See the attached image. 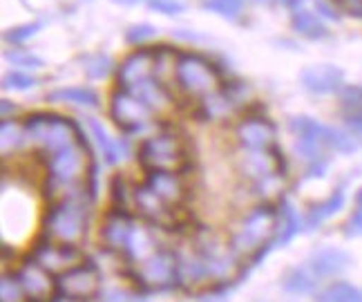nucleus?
<instances>
[{"label": "nucleus", "instance_id": "f257e3e1", "mask_svg": "<svg viewBox=\"0 0 362 302\" xmlns=\"http://www.w3.org/2000/svg\"><path fill=\"white\" fill-rule=\"evenodd\" d=\"M277 233H280V211H275L273 206H257L235 231L233 249L238 253H255L253 265H257L271 251V242L273 238L277 240Z\"/></svg>", "mask_w": 362, "mask_h": 302}, {"label": "nucleus", "instance_id": "f03ea898", "mask_svg": "<svg viewBox=\"0 0 362 302\" xmlns=\"http://www.w3.org/2000/svg\"><path fill=\"white\" fill-rule=\"evenodd\" d=\"M25 132L27 137L43 146L47 153L65 148V146H86V137L78 130L74 121H69L59 115H32L25 119Z\"/></svg>", "mask_w": 362, "mask_h": 302}, {"label": "nucleus", "instance_id": "7ed1b4c3", "mask_svg": "<svg viewBox=\"0 0 362 302\" xmlns=\"http://www.w3.org/2000/svg\"><path fill=\"white\" fill-rule=\"evenodd\" d=\"M86 206L76 195H69L52 204L45 215V231L47 238L61 244H78L86 238Z\"/></svg>", "mask_w": 362, "mask_h": 302}, {"label": "nucleus", "instance_id": "20e7f679", "mask_svg": "<svg viewBox=\"0 0 362 302\" xmlns=\"http://www.w3.org/2000/svg\"><path fill=\"white\" fill-rule=\"evenodd\" d=\"M179 88L190 97H208L221 88V76L215 67L197 54H179L175 63Z\"/></svg>", "mask_w": 362, "mask_h": 302}, {"label": "nucleus", "instance_id": "39448f33", "mask_svg": "<svg viewBox=\"0 0 362 302\" xmlns=\"http://www.w3.org/2000/svg\"><path fill=\"white\" fill-rule=\"evenodd\" d=\"M139 159L148 173H179L186 168L184 144L173 132H161L148 139L139 150Z\"/></svg>", "mask_w": 362, "mask_h": 302}, {"label": "nucleus", "instance_id": "423d86ee", "mask_svg": "<svg viewBox=\"0 0 362 302\" xmlns=\"http://www.w3.org/2000/svg\"><path fill=\"white\" fill-rule=\"evenodd\" d=\"M132 276L141 289L163 291V289H173L181 280V267L173 251L157 249L146 260H141V262H136Z\"/></svg>", "mask_w": 362, "mask_h": 302}, {"label": "nucleus", "instance_id": "0eeeda50", "mask_svg": "<svg viewBox=\"0 0 362 302\" xmlns=\"http://www.w3.org/2000/svg\"><path fill=\"white\" fill-rule=\"evenodd\" d=\"M83 150H86V146L74 144V146H65L49 153L47 157V173H49L47 190L49 193H54L57 188L72 186L81 180L83 173H86Z\"/></svg>", "mask_w": 362, "mask_h": 302}, {"label": "nucleus", "instance_id": "6e6552de", "mask_svg": "<svg viewBox=\"0 0 362 302\" xmlns=\"http://www.w3.org/2000/svg\"><path fill=\"white\" fill-rule=\"evenodd\" d=\"M110 112H112L117 126L128 132H141L150 121V105L144 99H139L134 92L123 88L112 94Z\"/></svg>", "mask_w": 362, "mask_h": 302}, {"label": "nucleus", "instance_id": "1a4fd4ad", "mask_svg": "<svg viewBox=\"0 0 362 302\" xmlns=\"http://www.w3.org/2000/svg\"><path fill=\"white\" fill-rule=\"evenodd\" d=\"M101 289V273L94 265H76L59 276V291L67 300L88 302Z\"/></svg>", "mask_w": 362, "mask_h": 302}, {"label": "nucleus", "instance_id": "9d476101", "mask_svg": "<svg viewBox=\"0 0 362 302\" xmlns=\"http://www.w3.org/2000/svg\"><path fill=\"white\" fill-rule=\"evenodd\" d=\"M291 132L298 137L296 150L306 159L322 157V150L329 146V128L309 117H293L288 121Z\"/></svg>", "mask_w": 362, "mask_h": 302}, {"label": "nucleus", "instance_id": "9b49d317", "mask_svg": "<svg viewBox=\"0 0 362 302\" xmlns=\"http://www.w3.org/2000/svg\"><path fill=\"white\" fill-rule=\"evenodd\" d=\"M32 257L36 260L38 265H43L47 271L52 273H65L72 267L81 265L83 255L78 253V249L74 244H61V242H54V240H43L34 246V253Z\"/></svg>", "mask_w": 362, "mask_h": 302}, {"label": "nucleus", "instance_id": "f8f14e48", "mask_svg": "<svg viewBox=\"0 0 362 302\" xmlns=\"http://www.w3.org/2000/svg\"><path fill=\"white\" fill-rule=\"evenodd\" d=\"M18 278L25 286V294L32 302H47L59 289V280H54L52 271H47L43 265H38L34 257H30L21 267Z\"/></svg>", "mask_w": 362, "mask_h": 302}, {"label": "nucleus", "instance_id": "ddd939ff", "mask_svg": "<svg viewBox=\"0 0 362 302\" xmlns=\"http://www.w3.org/2000/svg\"><path fill=\"white\" fill-rule=\"evenodd\" d=\"M157 70V54L152 50H141V52H134L125 59L117 72V81H119V88L123 90H132L136 86L146 83V81L152 79Z\"/></svg>", "mask_w": 362, "mask_h": 302}, {"label": "nucleus", "instance_id": "4468645a", "mask_svg": "<svg viewBox=\"0 0 362 302\" xmlns=\"http://www.w3.org/2000/svg\"><path fill=\"white\" fill-rule=\"evenodd\" d=\"M134 222L125 211H115L105 217L103 228H101V242L105 249L117 251V253H128L130 242L134 236Z\"/></svg>", "mask_w": 362, "mask_h": 302}, {"label": "nucleus", "instance_id": "2eb2a0df", "mask_svg": "<svg viewBox=\"0 0 362 302\" xmlns=\"http://www.w3.org/2000/svg\"><path fill=\"white\" fill-rule=\"evenodd\" d=\"M246 153L244 157L240 159V168L246 177L250 180H267L271 175H277L280 173V166H282V155L277 153V148H267V150H248L244 148Z\"/></svg>", "mask_w": 362, "mask_h": 302}, {"label": "nucleus", "instance_id": "dca6fc26", "mask_svg": "<svg viewBox=\"0 0 362 302\" xmlns=\"http://www.w3.org/2000/svg\"><path fill=\"white\" fill-rule=\"evenodd\" d=\"M238 139L248 150H267L275 146L277 130L264 117H248L238 126Z\"/></svg>", "mask_w": 362, "mask_h": 302}, {"label": "nucleus", "instance_id": "f3484780", "mask_svg": "<svg viewBox=\"0 0 362 302\" xmlns=\"http://www.w3.org/2000/svg\"><path fill=\"white\" fill-rule=\"evenodd\" d=\"M134 209L136 213L155 222L159 226H168L173 224V206L168 202H163L155 190H152L148 184L134 188Z\"/></svg>", "mask_w": 362, "mask_h": 302}, {"label": "nucleus", "instance_id": "a211bd4d", "mask_svg": "<svg viewBox=\"0 0 362 302\" xmlns=\"http://www.w3.org/2000/svg\"><path fill=\"white\" fill-rule=\"evenodd\" d=\"M342 70L336 65H311L302 70L300 81L302 86L309 90L311 94H331V92H338L342 86Z\"/></svg>", "mask_w": 362, "mask_h": 302}, {"label": "nucleus", "instance_id": "6ab92c4d", "mask_svg": "<svg viewBox=\"0 0 362 302\" xmlns=\"http://www.w3.org/2000/svg\"><path fill=\"white\" fill-rule=\"evenodd\" d=\"M351 265V257L338 249H320L309 257V269L315 278H331Z\"/></svg>", "mask_w": 362, "mask_h": 302}, {"label": "nucleus", "instance_id": "aec40b11", "mask_svg": "<svg viewBox=\"0 0 362 302\" xmlns=\"http://www.w3.org/2000/svg\"><path fill=\"white\" fill-rule=\"evenodd\" d=\"M146 184L155 190L163 202H168L170 206L181 204V199H184V195H186L184 184H181L177 173H150Z\"/></svg>", "mask_w": 362, "mask_h": 302}, {"label": "nucleus", "instance_id": "412c9836", "mask_svg": "<svg viewBox=\"0 0 362 302\" xmlns=\"http://www.w3.org/2000/svg\"><path fill=\"white\" fill-rule=\"evenodd\" d=\"M88 126H90V130H92V134H94V139L99 141V148H101V153H103V159L110 163V166H115V163H119L121 157H123V146L107 134V130L103 128V123H101V121L88 119Z\"/></svg>", "mask_w": 362, "mask_h": 302}, {"label": "nucleus", "instance_id": "4be33fe9", "mask_svg": "<svg viewBox=\"0 0 362 302\" xmlns=\"http://www.w3.org/2000/svg\"><path fill=\"white\" fill-rule=\"evenodd\" d=\"M47 101H65L76 103L83 108H96L99 105V94L90 88H61L47 94Z\"/></svg>", "mask_w": 362, "mask_h": 302}, {"label": "nucleus", "instance_id": "5701e85b", "mask_svg": "<svg viewBox=\"0 0 362 302\" xmlns=\"http://www.w3.org/2000/svg\"><path fill=\"white\" fill-rule=\"evenodd\" d=\"M282 289L293 296H306L315 291V278L304 269H288L282 276Z\"/></svg>", "mask_w": 362, "mask_h": 302}, {"label": "nucleus", "instance_id": "b1692460", "mask_svg": "<svg viewBox=\"0 0 362 302\" xmlns=\"http://www.w3.org/2000/svg\"><path fill=\"white\" fill-rule=\"evenodd\" d=\"M130 92H134L139 99H144L150 105V110H165L170 105V97L165 94V90L157 83L155 79H150V81H146V83L132 88Z\"/></svg>", "mask_w": 362, "mask_h": 302}, {"label": "nucleus", "instance_id": "393cba45", "mask_svg": "<svg viewBox=\"0 0 362 302\" xmlns=\"http://www.w3.org/2000/svg\"><path fill=\"white\" fill-rule=\"evenodd\" d=\"M342 204H344V195L338 190V193H333L327 202L311 206V209H309V215H306V226H309V228L320 226V224H322L325 219H329L333 213H338V211L342 209Z\"/></svg>", "mask_w": 362, "mask_h": 302}, {"label": "nucleus", "instance_id": "a878e982", "mask_svg": "<svg viewBox=\"0 0 362 302\" xmlns=\"http://www.w3.org/2000/svg\"><path fill=\"white\" fill-rule=\"evenodd\" d=\"M298 231H300V217H298L296 209L288 202H282L280 204V233H277L275 242L284 246L298 236Z\"/></svg>", "mask_w": 362, "mask_h": 302}, {"label": "nucleus", "instance_id": "bb28decb", "mask_svg": "<svg viewBox=\"0 0 362 302\" xmlns=\"http://www.w3.org/2000/svg\"><path fill=\"white\" fill-rule=\"evenodd\" d=\"M291 25H293V30L306 38H322L327 36V27L325 23L320 21V16H315V13L311 11H296L293 21H291Z\"/></svg>", "mask_w": 362, "mask_h": 302}, {"label": "nucleus", "instance_id": "cd10ccee", "mask_svg": "<svg viewBox=\"0 0 362 302\" xmlns=\"http://www.w3.org/2000/svg\"><path fill=\"white\" fill-rule=\"evenodd\" d=\"M317 302H362V291L349 282H338L327 286L325 291L315 296Z\"/></svg>", "mask_w": 362, "mask_h": 302}, {"label": "nucleus", "instance_id": "c85d7f7f", "mask_svg": "<svg viewBox=\"0 0 362 302\" xmlns=\"http://www.w3.org/2000/svg\"><path fill=\"white\" fill-rule=\"evenodd\" d=\"M25 137H27L25 126H18V123H13L9 119H3V123H0V141H3V155H9L11 150H16L23 144Z\"/></svg>", "mask_w": 362, "mask_h": 302}, {"label": "nucleus", "instance_id": "c756f323", "mask_svg": "<svg viewBox=\"0 0 362 302\" xmlns=\"http://www.w3.org/2000/svg\"><path fill=\"white\" fill-rule=\"evenodd\" d=\"M0 302H30L18 273L16 276H9V273L3 276V282H0Z\"/></svg>", "mask_w": 362, "mask_h": 302}, {"label": "nucleus", "instance_id": "7c9ffc66", "mask_svg": "<svg viewBox=\"0 0 362 302\" xmlns=\"http://www.w3.org/2000/svg\"><path fill=\"white\" fill-rule=\"evenodd\" d=\"M81 63L90 79H103L107 76V72H112V59L105 57V54H92V57L81 59Z\"/></svg>", "mask_w": 362, "mask_h": 302}, {"label": "nucleus", "instance_id": "2f4dec72", "mask_svg": "<svg viewBox=\"0 0 362 302\" xmlns=\"http://www.w3.org/2000/svg\"><path fill=\"white\" fill-rule=\"evenodd\" d=\"M230 99L228 97H221L219 92L215 94H208V97H204V108H206V115L211 119H221L226 117L230 112Z\"/></svg>", "mask_w": 362, "mask_h": 302}, {"label": "nucleus", "instance_id": "473e14b6", "mask_svg": "<svg viewBox=\"0 0 362 302\" xmlns=\"http://www.w3.org/2000/svg\"><path fill=\"white\" fill-rule=\"evenodd\" d=\"M110 193H112V199H115V204L119 206L121 211H128V204L134 202V190L130 193L128 184H125L123 177H115L112 186H110Z\"/></svg>", "mask_w": 362, "mask_h": 302}, {"label": "nucleus", "instance_id": "72a5a7b5", "mask_svg": "<svg viewBox=\"0 0 362 302\" xmlns=\"http://www.w3.org/2000/svg\"><path fill=\"white\" fill-rule=\"evenodd\" d=\"M38 83V81L32 76V74H27V72H9L5 79H3V88L5 90H30Z\"/></svg>", "mask_w": 362, "mask_h": 302}, {"label": "nucleus", "instance_id": "f704fd0d", "mask_svg": "<svg viewBox=\"0 0 362 302\" xmlns=\"http://www.w3.org/2000/svg\"><path fill=\"white\" fill-rule=\"evenodd\" d=\"M329 148L338 150V153H354V150H356V141L351 139V134H346L342 130L329 128Z\"/></svg>", "mask_w": 362, "mask_h": 302}, {"label": "nucleus", "instance_id": "c9c22d12", "mask_svg": "<svg viewBox=\"0 0 362 302\" xmlns=\"http://www.w3.org/2000/svg\"><path fill=\"white\" fill-rule=\"evenodd\" d=\"M206 7L226 18H235L242 9V0H206Z\"/></svg>", "mask_w": 362, "mask_h": 302}, {"label": "nucleus", "instance_id": "e433bc0d", "mask_svg": "<svg viewBox=\"0 0 362 302\" xmlns=\"http://www.w3.org/2000/svg\"><path fill=\"white\" fill-rule=\"evenodd\" d=\"M38 30H40V25H38V23L13 27V30H9V32L5 34V40H9V43H25V40H27V38H32Z\"/></svg>", "mask_w": 362, "mask_h": 302}, {"label": "nucleus", "instance_id": "4c0bfd02", "mask_svg": "<svg viewBox=\"0 0 362 302\" xmlns=\"http://www.w3.org/2000/svg\"><path fill=\"white\" fill-rule=\"evenodd\" d=\"M226 97L230 99L233 105H246L250 99H253V92H250L248 86H244V83H233V86H228Z\"/></svg>", "mask_w": 362, "mask_h": 302}, {"label": "nucleus", "instance_id": "58836bf2", "mask_svg": "<svg viewBox=\"0 0 362 302\" xmlns=\"http://www.w3.org/2000/svg\"><path fill=\"white\" fill-rule=\"evenodd\" d=\"M340 105H342V110L362 105V88H356V86L342 88L340 90Z\"/></svg>", "mask_w": 362, "mask_h": 302}, {"label": "nucleus", "instance_id": "ea45409f", "mask_svg": "<svg viewBox=\"0 0 362 302\" xmlns=\"http://www.w3.org/2000/svg\"><path fill=\"white\" fill-rule=\"evenodd\" d=\"M157 34V30L152 25H134V27H130L128 30V43H144V40H148V38H152Z\"/></svg>", "mask_w": 362, "mask_h": 302}, {"label": "nucleus", "instance_id": "a19ab883", "mask_svg": "<svg viewBox=\"0 0 362 302\" xmlns=\"http://www.w3.org/2000/svg\"><path fill=\"white\" fill-rule=\"evenodd\" d=\"M7 61H11L13 65H21V67H40L43 61L30 52H7Z\"/></svg>", "mask_w": 362, "mask_h": 302}, {"label": "nucleus", "instance_id": "79ce46f5", "mask_svg": "<svg viewBox=\"0 0 362 302\" xmlns=\"http://www.w3.org/2000/svg\"><path fill=\"white\" fill-rule=\"evenodd\" d=\"M342 117H344V123H346V126H349L354 132L362 134V105L349 108V110H342Z\"/></svg>", "mask_w": 362, "mask_h": 302}, {"label": "nucleus", "instance_id": "37998d69", "mask_svg": "<svg viewBox=\"0 0 362 302\" xmlns=\"http://www.w3.org/2000/svg\"><path fill=\"white\" fill-rule=\"evenodd\" d=\"M148 7L152 11H161V13H179L181 9H184V5L177 3V0H148Z\"/></svg>", "mask_w": 362, "mask_h": 302}, {"label": "nucleus", "instance_id": "c03bdc74", "mask_svg": "<svg viewBox=\"0 0 362 302\" xmlns=\"http://www.w3.org/2000/svg\"><path fill=\"white\" fill-rule=\"evenodd\" d=\"M344 233H346V238H356V236H362V211L354 213L349 219H346V224H344Z\"/></svg>", "mask_w": 362, "mask_h": 302}, {"label": "nucleus", "instance_id": "a18cd8bd", "mask_svg": "<svg viewBox=\"0 0 362 302\" xmlns=\"http://www.w3.org/2000/svg\"><path fill=\"white\" fill-rule=\"evenodd\" d=\"M315 7H317V11H320V13H322V16H327V18H333V21L338 18L336 9H333V7H329V5L325 3V0H317V3H315Z\"/></svg>", "mask_w": 362, "mask_h": 302}, {"label": "nucleus", "instance_id": "49530a36", "mask_svg": "<svg viewBox=\"0 0 362 302\" xmlns=\"http://www.w3.org/2000/svg\"><path fill=\"white\" fill-rule=\"evenodd\" d=\"M197 302H228L224 291H211V294H204Z\"/></svg>", "mask_w": 362, "mask_h": 302}, {"label": "nucleus", "instance_id": "de8ad7c7", "mask_svg": "<svg viewBox=\"0 0 362 302\" xmlns=\"http://www.w3.org/2000/svg\"><path fill=\"white\" fill-rule=\"evenodd\" d=\"M342 5L351 13H360V16H362V0H342Z\"/></svg>", "mask_w": 362, "mask_h": 302}, {"label": "nucleus", "instance_id": "09e8293b", "mask_svg": "<svg viewBox=\"0 0 362 302\" xmlns=\"http://www.w3.org/2000/svg\"><path fill=\"white\" fill-rule=\"evenodd\" d=\"M302 3H304V0H280V5H284L288 9H298Z\"/></svg>", "mask_w": 362, "mask_h": 302}, {"label": "nucleus", "instance_id": "8fccbe9b", "mask_svg": "<svg viewBox=\"0 0 362 302\" xmlns=\"http://www.w3.org/2000/svg\"><path fill=\"white\" fill-rule=\"evenodd\" d=\"M0 105H3V117H7L9 112H13V110H16V105H13V103H9L7 99H5L3 103H0Z\"/></svg>", "mask_w": 362, "mask_h": 302}, {"label": "nucleus", "instance_id": "3c124183", "mask_svg": "<svg viewBox=\"0 0 362 302\" xmlns=\"http://www.w3.org/2000/svg\"><path fill=\"white\" fill-rule=\"evenodd\" d=\"M356 204H358V209L362 211V188L356 193Z\"/></svg>", "mask_w": 362, "mask_h": 302}, {"label": "nucleus", "instance_id": "603ef678", "mask_svg": "<svg viewBox=\"0 0 362 302\" xmlns=\"http://www.w3.org/2000/svg\"><path fill=\"white\" fill-rule=\"evenodd\" d=\"M115 3H121V5H136V3H141V0H115Z\"/></svg>", "mask_w": 362, "mask_h": 302}]
</instances>
